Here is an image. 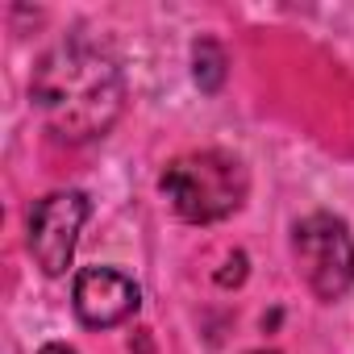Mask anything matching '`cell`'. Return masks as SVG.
<instances>
[{
  "mask_svg": "<svg viewBox=\"0 0 354 354\" xmlns=\"http://www.w3.org/2000/svg\"><path fill=\"white\" fill-rule=\"evenodd\" d=\"M30 100L63 142H92L104 138L121 117L125 80L113 55L84 38H67L38 59Z\"/></svg>",
  "mask_w": 354,
  "mask_h": 354,
  "instance_id": "cell-1",
  "label": "cell"
},
{
  "mask_svg": "<svg viewBox=\"0 0 354 354\" xmlns=\"http://www.w3.org/2000/svg\"><path fill=\"white\" fill-rule=\"evenodd\" d=\"M158 188L167 192L171 209L180 213L184 221L213 225V221L234 217L246 205L250 175L225 150H192V154H180L162 171Z\"/></svg>",
  "mask_w": 354,
  "mask_h": 354,
  "instance_id": "cell-2",
  "label": "cell"
},
{
  "mask_svg": "<svg viewBox=\"0 0 354 354\" xmlns=\"http://www.w3.org/2000/svg\"><path fill=\"white\" fill-rule=\"evenodd\" d=\"M292 254L304 283L321 300H342L354 288V238L342 217L313 213L292 230Z\"/></svg>",
  "mask_w": 354,
  "mask_h": 354,
  "instance_id": "cell-3",
  "label": "cell"
},
{
  "mask_svg": "<svg viewBox=\"0 0 354 354\" xmlns=\"http://www.w3.org/2000/svg\"><path fill=\"white\" fill-rule=\"evenodd\" d=\"M92 217V201L75 188L50 192L34 205L30 213V254L46 275H63L75 259V242L84 221Z\"/></svg>",
  "mask_w": 354,
  "mask_h": 354,
  "instance_id": "cell-4",
  "label": "cell"
},
{
  "mask_svg": "<svg viewBox=\"0 0 354 354\" xmlns=\"http://www.w3.org/2000/svg\"><path fill=\"white\" fill-rule=\"evenodd\" d=\"M71 304H75V317L92 329H113L121 321H129L142 304V288L117 271V267H84L75 275V288H71Z\"/></svg>",
  "mask_w": 354,
  "mask_h": 354,
  "instance_id": "cell-5",
  "label": "cell"
},
{
  "mask_svg": "<svg viewBox=\"0 0 354 354\" xmlns=\"http://www.w3.org/2000/svg\"><path fill=\"white\" fill-rule=\"evenodd\" d=\"M192 59H196V84L205 92H217L225 84V50L213 38H201L196 50H192Z\"/></svg>",
  "mask_w": 354,
  "mask_h": 354,
  "instance_id": "cell-6",
  "label": "cell"
},
{
  "mask_svg": "<svg viewBox=\"0 0 354 354\" xmlns=\"http://www.w3.org/2000/svg\"><path fill=\"white\" fill-rule=\"evenodd\" d=\"M38 354H80V350H71V346H63V342H50V346H42Z\"/></svg>",
  "mask_w": 354,
  "mask_h": 354,
  "instance_id": "cell-7",
  "label": "cell"
},
{
  "mask_svg": "<svg viewBox=\"0 0 354 354\" xmlns=\"http://www.w3.org/2000/svg\"><path fill=\"white\" fill-rule=\"evenodd\" d=\"M254 354H275V350H254Z\"/></svg>",
  "mask_w": 354,
  "mask_h": 354,
  "instance_id": "cell-8",
  "label": "cell"
}]
</instances>
